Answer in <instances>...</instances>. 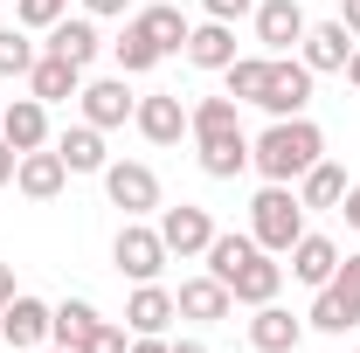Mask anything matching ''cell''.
I'll use <instances>...</instances> for the list:
<instances>
[{"instance_id": "25", "label": "cell", "mask_w": 360, "mask_h": 353, "mask_svg": "<svg viewBox=\"0 0 360 353\" xmlns=\"http://www.w3.org/2000/svg\"><path fill=\"white\" fill-rule=\"evenodd\" d=\"M90 326H97V305H84V298H63L56 305V319H49V347H84L90 340Z\"/></svg>"}, {"instance_id": "2", "label": "cell", "mask_w": 360, "mask_h": 353, "mask_svg": "<svg viewBox=\"0 0 360 353\" xmlns=\"http://www.w3.org/2000/svg\"><path fill=\"white\" fill-rule=\"evenodd\" d=\"M250 236H257V250H270V257H291V243L305 236V201L270 180L264 194L250 201Z\"/></svg>"}, {"instance_id": "30", "label": "cell", "mask_w": 360, "mask_h": 353, "mask_svg": "<svg viewBox=\"0 0 360 353\" xmlns=\"http://www.w3.org/2000/svg\"><path fill=\"white\" fill-rule=\"evenodd\" d=\"M111 56H118V70H125V77H139V70H153V63H160V42L139 28V14H132V21H125V35L111 42Z\"/></svg>"}, {"instance_id": "9", "label": "cell", "mask_w": 360, "mask_h": 353, "mask_svg": "<svg viewBox=\"0 0 360 353\" xmlns=\"http://www.w3.org/2000/svg\"><path fill=\"white\" fill-rule=\"evenodd\" d=\"M305 7L298 0H257V42L270 49V56H284V49H298L305 42Z\"/></svg>"}, {"instance_id": "35", "label": "cell", "mask_w": 360, "mask_h": 353, "mask_svg": "<svg viewBox=\"0 0 360 353\" xmlns=\"http://www.w3.org/2000/svg\"><path fill=\"white\" fill-rule=\"evenodd\" d=\"M208 7V21H243V14H257V0H201Z\"/></svg>"}, {"instance_id": "39", "label": "cell", "mask_w": 360, "mask_h": 353, "mask_svg": "<svg viewBox=\"0 0 360 353\" xmlns=\"http://www.w3.org/2000/svg\"><path fill=\"white\" fill-rule=\"evenodd\" d=\"M340 215H347V222L360 229V187H347V201H340Z\"/></svg>"}, {"instance_id": "3", "label": "cell", "mask_w": 360, "mask_h": 353, "mask_svg": "<svg viewBox=\"0 0 360 353\" xmlns=\"http://www.w3.org/2000/svg\"><path fill=\"white\" fill-rule=\"evenodd\" d=\"M111 257H118V270H125L132 284H160V270H167V243H160V229L125 222L118 243H111Z\"/></svg>"}, {"instance_id": "1", "label": "cell", "mask_w": 360, "mask_h": 353, "mask_svg": "<svg viewBox=\"0 0 360 353\" xmlns=\"http://www.w3.org/2000/svg\"><path fill=\"white\" fill-rule=\"evenodd\" d=\"M319 160H326V132H319L305 111H298V118H270V132L250 139V167H257L264 180H277V187L305 180Z\"/></svg>"}, {"instance_id": "38", "label": "cell", "mask_w": 360, "mask_h": 353, "mask_svg": "<svg viewBox=\"0 0 360 353\" xmlns=\"http://www.w3.org/2000/svg\"><path fill=\"white\" fill-rule=\"evenodd\" d=\"M14 167H21V153H14V146H7V139H0V187H7V180H14Z\"/></svg>"}, {"instance_id": "7", "label": "cell", "mask_w": 360, "mask_h": 353, "mask_svg": "<svg viewBox=\"0 0 360 353\" xmlns=\"http://www.w3.org/2000/svg\"><path fill=\"white\" fill-rule=\"evenodd\" d=\"M77 104H84V125H97V132H111V125H125L139 111V97L125 90V77H97V84L77 90Z\"/></svg>"}, {"instance_id": "18", "label": "cell", "mask_w": 360, "mask_h": 353, "mask_svg": "<svg viewBox=\"0 0 360 353\" xmlns=\"http://www.w3.org/2000/svg\"><path fill=\"white\" fill-rule=\"evenodd\" d=\"M97 49H104V35L90 28L84 14H77V21L63 14V21L49 28V56H63V63H77V70H90V63H97Z\"/></svg>"}, {"instance_id": "22", "label": "cell", "mask_w": 360, "mask_h": 353, "mask_svg": "<svg viewBox=\"0 0 360 353\" xmlns=\"http://www.w3.org/2000/svg\"><path fill=\"white\" fill-rule=\"evenodd\" d=\"M305 326H319V333H347V326H360V298L333 277V284H319V305H312Z\"/></svg>"}, {"instance_id": "12", "label": "cell", "mask_w": 360, "mask_h": 353, "mask_svg": "<svg viewBox=\"0 0 360 353\" xmlns=\"http://www.w3.org/2000/svg\"><path fill=\"white\" fill-rule=\"evenodd\" d=\"M305 56H298V63H305V70H347V56H354V28H347V21H319V28H305Z\"/></svg>"}, {"instance_id": "31", "label": "cell", "mask_w": 360, "mask_h": 353, "mask_svg": "<svg viewBox=\"0 0 360 353\" xmlns=\"http://www.w3.org/2000/svg\"><path fill=\"white\" fill-rule=\"evenodd\" d=\"M222 77H229V97H236V104H257L264 84H270V56H236Z\"/></svg>"}, {"instance_id": "40", "label": "cell", "mask_w": 360, "mask_h": 353, "mask_svg": "<svg viewBox=\"0 0 360 353\" xmlns=\"http://www.w3.org/2000/svg\"><path fill=\"white\" fill-rule=\"evenodd\" d=\"M90 14H125V7H132V0H84Z\"/></svg>"}, {"instance_id": "6", "label": "cell", "mask_w": 360, "mask_h": 353, "mask_svg": "<svg viewBox=\"0 0 360 353\" xmlns=\"http://www.w3.org/2000/svg\"><path fill=\"white\" fill-rule=\"evenodd\" d=\"M49 319H56V305H42V298H28V291H14L7 305H0V340L21 353V347H49Z\"/></svg>"}, {"instance_id": "41", "label": "cell", "mask_w": 360, "mask_h": 353, "mask_svg": "<svg viewBox=\"0 0 360 353\" xmlns=\"http://www.w3.org/2000/svg\"><path fill=\"white\" fill-rule=\"evenodd\" d=\"M340 77H347V84L360 90V42H354V56H347V70H340Z\"/></svg>"}, {"instance_id": "11", "label": "cell", "mask_w": 360, "mask_h": 353, "mask_svg": "<svg viewBox=\"0 0 360 353\" xmlns=\"http://www.w3.org/2000/svg\"><path fill=\"white\" fill-rule=\"evenodd\" d=\"M0 139H7L14 153L49 146V104H42V97H14V104L0 111Z\"/></svg>"}, {"instance_id": "43", "label": "cell", "mask_w": 360, "mask_h": 353, "mask_svg": "<svg viewBox=\"0 0 360 353\" xmlns=\"http://www.w3.org/2000/svg\"><path fill=\"white\" fill-rule=\"evenodd\" d=\"M7 298H14V270L0 264V305H7Z\"/></svg>"}, {"instance_id": "46", "label": "cell", "mask_w": 360, "mask_h": 353, "mask_svg": "<svg viewBox=\"0 0 360 353\" xmlns=\"http://www.w3.org/2000/svg\"><path fill=\"white\" fill-rule=\"evenodd\" d=\"M354 353H360V347H354Z\"/></svg>"}, {"instance_id": "33", "label": "cell", "mask_w": 360, "mask_h": 353, "mask_svg": "<svg viewBox=\"0 0 360 353\" xmlns=\"http://www.w3.org/2000/svg\"><path fill=\"white\" fill-rule=\"evenodd\" d=\"M70 14V0H14V21L21 28H56Z\"/></svg>"}, {"instance_id": "10", "label": "cell", "mask_w": 360, "mask_h": 353, "mask_svg": "<svg viewBox=\"0 0 360 353\" xmlns=\"http://www.w3.org/2000/svg\"><path fill=\"white\" fill-rule=\"evenodd\" d=\"M132 125L153 146H174L180 132H187V104H180L174 90H153V97H139V111H132Z\"/></svg>"}, {"instance_id": "15", "label": "cell", "mask_w": 360, "mask_h": 353, "mask_svg": "<svg viewBox=\"0 0 360 353\" xmlns=\"http://www.w3.org/2000/svg\"><path fill=\"white\" fill-rule=\"evenodd\" d=\"M229 305H236V298H229L222 277H187L174 291V312L180 319H201V326H208V319H229Z\"/></svg>"}, {"instance_id": "42", "label": "cell", "mask_w": 360, "mask_h": 353, "mask_svg": "<svg viewBox=\"0 0 360 353\" xmlns=\"http://www.w3.org/2000/svg\"><path fill=\"white\" fill-rule=\"evenodd\" d=\"M340 7H347L340 21H347V28H354V35H360V0H340Z\"/></svg>"}, {"instance_id": "19", "label": "cell", "mask_w": 360, "mask_h": 353, "mask_svg": "<svg viewBox=\"0 0 360 353\" xmlns=\"http://www.w3.org/2000/svg\"><path fill=\"white\" fill-rule=\"evenodd\" d=\"M77 90H84V70H77V63H63V56H35V70H28V97L63 104V97H77Z\"/></svg>"}, {"instance_id": "29", "label": "cell", "mask_w": 360, "mask_h": 353, "mask_svg": "<svg viewBox=\"0 0 360 353\" xmlns=\"http://www.w3.org/2000/svg\"><path fill=\"white\" fill-rule=\"evenodd\" d=\"M201 257H208V277H222V284H229L236 270L257 257V236H222V229H215V243H208Z\"/></svg>"}, {"instance_id": "20", "label": "cell", "mask_w": 360, "mask_h": 353, "mask_svg": "<svg viewBox=\"0 0 360 353\" xmlns=\"http://www.w3.org/2000/svg\"><path fill=\"white\" fill-rule=\"evenodd\" d=\"M333 270H340V250L305 229V236L291 243V277H298V284H333Z\"/></svg>"}, {"instance_id": "23", "label": "cell", "mask_w": 360, "mask_h": 353, "mask_svg": "<svg viewBox=\"0 0 360 353\" xmlns=\"http://www.w3.org/2000/svg\"><path fill=\"white\" fill-rule=\"evenodd\" d=\"M243 167H250V139H243V132L201 139V174H208V180H236Z\"/></svg>"}, {"instance_id": "13", "label": "cell", "mask_w": 360, "mask_h": 353, "mask_svg": "<svg viewBox=\"0 0 360 353\" xmlns=\"http://www.w3.org/2000/svg\"><path fill=\"white\" fill-rule=\"evenodd\" d=\"M298 340H305V319H291L277 298L257 305V319H250V347L257 353H298Z\"/></svg>"}, {"instance_id": "4", "label": "cell", "mask_w": 360, "mask_h": 353, "mask_svg": "<svg viewBox=\"0 0 360 353\" xmlns=\"http://www.w3.org/2000/svg\"><path fill=\"white\" fill-rule=\"evenodd\" d=\"M257 104H264L270 118H298V111L312 104V70L291 63V56H270V84H264Z\"/></svg>"}, {"instance_id": "44", "label": "cell", "mask_w": 360, "mask_h": 353, "mask_svg": "<svg viewBox=\"0 0 360 353\" xmlns=\"http://www.w3.org/2000/svg\"><path fill=\"white\" fill-rule=\"evenodd\" d=\"M174 353H208V347H201V340H180V347Z\"/></svg>"}, {"instance_id": "24", "label": "cell", "mask_w": 360, "mask_h": 353, "mask_svg": "<svg viewBox=\"0 0 360 353\" xmlns=\"http://www.w3.org/2000/svg\"><path fill=\"white\" fill-rule=\"evenodd\" d=\"M167 319H180V312H174V291H160V284H139L132 305H125V326H132V333H167Z\"/></svg>"}, {"instance_id": "34", "label": "cell", "mask_w": 360, "mask_h": 353, "mask_svg": "<svg viewBox=\"0 0 360 353\" xmlns=\"http://www.w3.org/2000/svg\"><path fill=\"white\" fill-rule=\"evenodd\" d=\"M132 347V340H125V326H118V319H97V326H90V340L77 353H125Z\"/></svg>"}, {"instance_id": "36", "label": "cell", "mask_w": 360, "mask_h": 353, "mask_svg": "<svg viewBox=\"0 0 360 353\" xmlns=\"http://www.w3.org/2000/svg\"><path fill=\"white\" fill-rule=\"evenodd\" d=\"M333 277H340V284H347V291L360 298V257H340V270H333Z\"/></svg>"}, {"instance_id": "32", "label": "cell", "mask_w": 360, "mask_h": 353, "mask_svg": "<svg viewBox=\"0 0 360 353\" xmlns=\"http://www.w3.org/2000/svg\"><path fill=\"white\" fill-rule=\"evenodd\" d=\"M35 70V42L21 28H0V77H28Z\"/></svg>"}, {"instance_id": "45", "label": "cell", "mask_w": 360, "mask_h": 353, "mask_svg": "<svg viewBox=\"0 0 360 353\" xmlns=\"http://www.w3.org/2000/svg\"><path fill=\"white\" fill-rule=\"evenodd\" d=\"M49 353H70V347H49Z\"/></svg>"}, {"instance_id": "17", "label": "cell", "mask_w": 360, "mask_h": 353, "mask_svg": "<svg viewBox=\"0 0 360 353\" xmlns=\"http://www.w3.org/2000/svg\"><path fill=\"white\" fill-rule=\"evenodd\" d=\"M277 284H284V264H270V250H257L250 264L229 277V298H243V305H270Z\"/></svg>"}, {"instance_id": "26", "label": "cell", "mask_w": 360, "mask_h": 353, "mask_svg": "<svg viewBox=\"0 0 360 353\" xmlns=\"http://www.w3.org/2000/svg\"><path fill=\"white\" fill-rule=\"evenodd\" d=\"M187 132H194V146H201V139H222V132H243L236 97H201V104L187 111Z\"/></svg>"}, {"instance_id": "14", "label": "cell", "mask_w": 360, "mask_h": 353, "mask_svg": "<svg viewBox=\"0 0 360 353\" xmlns=\"http://www.w3.org/2000/svg\"><path fill=\"white\" fill-rule=\"evenodd\" d=\"M63 180H70V167H63V153H21V167H14V187L28 194V201H56L63 194Z\"/></svg>"}, {"instance_id": "21", "label": "cell", "mask_w": 360, "mask_h": 353, "mask_svg": "<svg viewBox=\"0 0 360 353\" xmlns=\"http://www.w3.org/2000/svg\"><path fill=\"white\" fill-rule=\"evenodd\" d=\"M56 153H63V167L70 174H104L111 160H104V132L97 125H70V132L56 139Z\"/></svg>"}, {"instance_id": "8", "label": "cell", "mask_w": 360, "mask_h": 353, "mask_svg": "<svg viewBox=\"0 0 360 353\" xmlns=\"http://www.w3.org/2000/svg\"><path fill=\"white\" fill-rule=\"evenodd\" d=\"M160 243H167V257H201V250L215 243V222H208V208H194V201L167 208V215H160Z\"/></svg>"}, {"instance_id": "16", "label": "cell", "mask_w": 360, "mask_h": 353, "mask_svg": "<svg viewBox=\"0 0 360 353\" xmlns=\"http://www.w3.org/2000/svg\"><path fill=\"white\" fill-rule=\"evenodd\" d=\"M187 63H194V70H229V63H236V28H229V21L187 28Z\"/></svg>"}, {"instance_id": "37", "label": "cell", "mask_w": 360, "mask_h": 353, "mask_svg": "<svg viewBox=\"0 0 360 353\" xmlns=\"http://www.w3.org/2000/svg\"><path fill=\"white\" fill-rule=\"evenodd\" d=\"M125 353H174V347H167L160 333H139V340H132V347H125Z\"/></svg>"}, {"instance_id": "28", "label": "cell", "mask_w": 360, "mask_h": 353, "mask_svg": "<svg viewBox=\"0 0 360 353\" xmlns=\"http://www.w3.org/2000/svg\"><path fill=\"white\" fill-rule=\"evenodd\" d=\"M298 201H305V208H340V201H347V167L319 160L312 174H305V187H298Z\"/></svg>"}, {"instance_id": "5", "label": "cell", "mask_w": 360, "mask_h": 353, "mask_svg": "<svg viewBox=\"0 0 360 353\" xmlns=\"http://www.w3.org/2000/svg\"><path fill=\"white\" fill-rule=\"evenodd\" d=\"M104 194L125 215H153L160 208V180H153V167H139V160H111L104 167Z\"/></svg>"}, {"instance_id": "27", "label": "cell", "mask_w": 360, "mask_h": 353, "mask_svg": "<svg viewBox=\"0 0 360 353\" xmlns=\"http://www.w3.org/2000/svg\"><path fill=\"white\" fill-rule=\"evenodd\" d=\"M139 28L160 42V56H174V49H187V14H180L174 0H160V7H139Z\"/></svg>"}]
</instances>
